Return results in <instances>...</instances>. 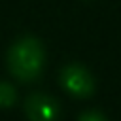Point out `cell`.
<instances>
[{"instance_id":"5b68a950","label":"cell","mask_w":121,"mask_h":121,"mask_svg":"<svg viewBox=\"0 0 121 121\" xmlns=\"http://www.w3.org/2000/svg\"><path fill=\"white\" fill-rule=\"evenodd\" d=\"M79 121H106V117L98 112H85L83 115H79Z\"/></svg>"},{"instance_id":"3957f363","label":"cell","mask_w":121,"mask_h":121,"mask_svg":"<svg viewBox=\"0 0 121 121\" xmlns=\"http://www.w3.org/2000/svg\"><path fill=\"white\" fill-rule=\"evenodd\" d=\"M25 112H26V117L30 121H57L60 108H59L55 98L42 95V93H36V95H30L26 98Z\"/></svg>"},{"instance_id":"277c9868","label":"cell","mask_w":121,"mask_h":121,"mask_svg":"<svg viewBox=\"0 0 121 121\" xmlns=\"http://www.w3.org/2000/svg\"><path fill=\"white\" fill-rule=\"evenodd\" d=\"M17 100V95H15V89L6 83V81H0V108H9L13 106Z\"/></svg>"},{"instance_id":"7a4b0ae2","label":"cell","mask_w":121,"mask_h":121,"mask_svg":"<svg viewBox=\"0 0 121 121\" xmlns=\"http://www.w3.org/2000/svg\"><path fill=\"white\" fill-rule=\"evenodd\" d=\"M60 83L62 87L74 95V96H91L95 91V79L89 74V70H85L79 64H68L62 68L60 72Z\"/></svg>"},{"instance_id":"6da1fadb","label":"cell","mask_w":121,"mask_h":121,"mask_svg":"<svg viewBox=\"0 0 121 121\" xmlns=\"http://www.w3.org/2000/svg\"><path fill=\"white\" fill-rule=\"evenodd\" d=\"M8 68L21 81L36 79L43 68L42 43L32 36H25L17 40L8 51Z\"/></svg>"}]
</instances>
